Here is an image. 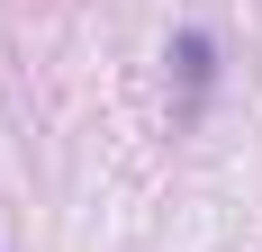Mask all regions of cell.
<instances>
[{"instance_id":"obj_1","label":"cell","mask_w":262,"mask_h":252,"mask_svg":"<svg viewBox=\"0 0 262 252\" xmlns=\"http://www.w3.org/2000/svg\"><path fill=\"white\" fill-rule=\"evenodd\" d=\"M172 63H181V90H190V99H208V81H217V45L199 36V27H181V36H172Z\"/></svg>"}]
</instances>
